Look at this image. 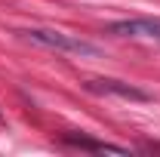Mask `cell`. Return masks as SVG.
<instances>
[{
    "instance_id": "6da1fadb",
    "label": "cell",
    "mask_w": 160,
    "mask_h": 157,
    "mask_svg": "<svg viewBox=\"0 0 160 157\" xmlns=\"http://www.w3.org/2000/svg\"><path fill=\"white\" fill-rule=\"evenodd\" d=\"M25 40H31L34 46H46L56 53H74V56H99V46H92L89 40H80L74 34H65L56 28H22L19 31Z\"/></svg>"
},
{
    "instance_id": "7a4b0ae2",
    "label": "cell",
    "mask_w": 160,
    "mask_h": 157,
    "mask_svg": "<svg viewBox=\"0 0 160 157\" xmlns=\"http://www.w3.org/2000/svg\"><path fill=\"white\" fill-rule=\"evenodd\" d=\"M86 89L96 93V96H117V99H129V102H148V93L132 86V83H123V80L114 77H96V80H86Z\"/></svg>"
},
{
    "instance_id": "3957f363",
    "label": "cell",
    "mask_w": 160,
    "mask_h": 157,
    "mask_svg": "<svg viewBox=\"0 0 160 157\" xmlns=\"http://www.w3.org/2000/svg\"><path fill=\"white\" fill-rule=\"evenodd\" d=\"M114 37H145L160 43V19H126V22H111L105 28Z\"/></svg>"
},
{
    "instance_id": "277c9868",
    "label": "cell",
    "mask_w": 160,
    "mask_h": 157,
    "mask_svg": "<svg viewBox=\"0 0 160 157\" xmlns=\"http://www.w3.org/2000/svg\"><path fill=\"white\" fill-rule=\"evenodd\" d=\"M65 142L77 145V148H86V151H102V145H105V142H96V139H86V136H74V133H68Z\"/></svg>"
}]
</instances>
